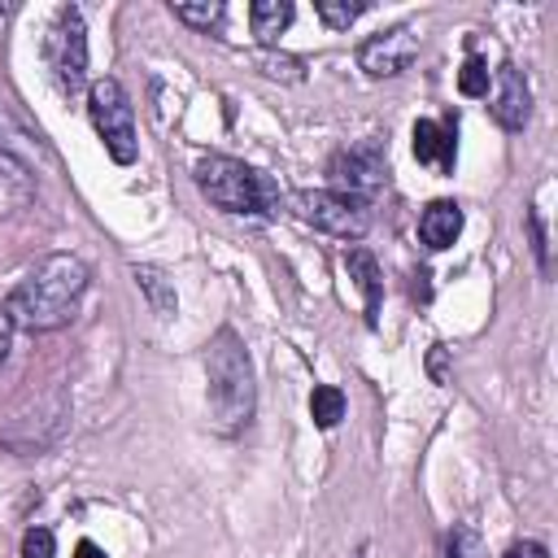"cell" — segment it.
Returning a JSON list of instances; mask_svg holds the SVG:
<instances>
[{"label":"cell","mask_w":558,"mask_h":558,"mask_svg":"<svg viewBox=\"0 0 558 558\" xmlns=\"http://www.w3.org/2000/svg\"><path fill=\"white\" fill-rule=\"evenodd\" d=\"M92 283V270L83 257L74 253H48L44 262H35L17 288L9 292L4 310L13 318V327H26V331H57L74 318L83 292Z\"/></svg>","instance_id":"6da1fadb"},{"label":"cell","mask_w":558,"mask_h":558,"mask_svg":"<svg viewBox=\"0 0 558 558\" xmlns=\"http://www.w3.org/2000/svg\"><path fill=\"white\" fill-rule=\"evenodd\" d=\"M196 187L218 205L222 214H244V218H275L279 214V187L270 174L235 161V157H201L196 161Z\"/></svg>","instance_id":"7a4b0ae2"},{"label":"cell","mask_w":558,"mask_h":558,"mask_svg":"<svg viewBox=\"0 0 558 558\" xmlns=\"http://www.w3.org/2000/svg\"><path fill=\"white\" fill-rule=\"evenodd\" d=\"M205 379H209V410H214L218 427H227V432L244 427L253 418L257 388H253V362H248V353H244L235 331L222 327L209 340V349H205Z\"/></svg>","instance_id":"3957f363"},{"label":"cell","mask_w":558,"mask_h":558,"mask_svg":"<svg viewBox=\"0 0 558 558\" xmlns=\"http://www.w3.org/2000/svg\"><path fill=\"white\" fill-rule=\"evenodd\" d=\"M87 113H92V126H96L105 153L118 166H131L140 153V140H135V109H131V96L122 92V83L96 78L87 87Z\"/></svg>","instance_id":"277c9868"},{"label":"cell","mask_w":558,"mask_h":558,"mask_svg":"<svg viewBox=\"0 0 558 558\" xmlns=\"http://www.w3.org/2000/svg\"><path fill=\"white\" fill-rule=\"evenodd\" d=\"M44 52H48V70H52L61 96H78L87 87V31H83V13L74 4L57 9Z\"/></svg>","instance_id":"5b68a950"},{"label":"cell","mask_w":558,"mask_h":558,"mask_svg":"<svg viewBox=\"0 0 558 558\" xmlns=\"http://www.w3.org/2000/svg\"><path fill=\"white\" fill-rule=\"evenodd\" d=\"M292 214L305 227H318V231H327L336 240H357L371 227L366 201L344 196V192H327V187H318V192H292Z\"/></svg>","instance_id":"8992f818"},{"label":"cell","mask_w":558,"mask_h":558,"mask_svg":"<svg viewBox=\"0 0 558 558\" xmlns=\"http://www.w3.org/2000/svg\"><path fill=\"white\" fill-rule=\"evenodd\" d=\"M327 174L344 187V196H357V201H371L384 183H388V161H384V148L375 140L366 144H353V148H340L327 166Z\"/></svg>","instance_id":"52a82bcc"},{"label":"cell","mask_w":558,"mask_h":558,"mask_svg":"<svg viewBox=\"0 0 558 558\" xmlns=\"http://www.w3.org/2000/svg\"><path fill=\"white\" fill-rule=\"evenodd\" d=\"M418 57V35L410 26H388L379 35H371L362 48H357V65L371 74V78H392L401 70H410V61Z\"/></svg>","instance_id":"ba28073f"},{"label":"cell","mask_w":558,"mask_h":558,"mask_svg":"<svg viewBox=\"0 0 558 558\" xmlns=\"http://www.w3.org/2000/svg\"><path fill=\"white\" fill-rule=\"evenodd\" d=\"M527 113H532V92H527V78L506 61L501 70H497V96H493V118H497V126L501 131H523V122H527Z\"/></svg>","instance_id":"9c48e42d"},{"label":"cell","mask_w":558,"mask_h":558,"mask_svg":"<svg viewBox=\"0 0 558 558\" xmlns=\"http://www.w3.org/2000/svg\"><path fill=\"white\" fill-rule=\"evenodd\" d=\"M462 235V209L458 201H432L418 218V240L427 248H449L453 240Z\"/></svg>","instance_id":"30bf717a"},{"label":"cell","mask_w":558,"mask_h":558,"mask_svg":"<svg viewBox=\"0 0 558 558\" xmlns=\"http://www.w3.org/2000/svg\"><path fill=\"white\" fill-rule=\"evenodd\" d=\"M414 157L423 166H436V170H453V131L432 122V118H418L414 122Z\"/></svg>","instance_id":"8fae6325"},{"label":"cell","mask_w":558,"mask_h":558,"mask_svg":"<svg viewBox=\"0 0 558 558\" xmlns=\"http://www.w3.org/2000/svg\"><path fill=\"white\" fill-rule=\"evenodd\" d=\"M248 22H253V35L257 44H279V35L292 26V4L288 0H253L248 4Z\"/></svg>","instance_id":"7c38bea8"},{"label":"cell","mask_w":558,"mask_h":558,"mask_svg":"<svg viewBox=\"0 0 558 558\" xmlns=\"http://www.w3.org/2000/svg\"><path fill=\"white\" fill-rule=\"evenodd\" d=\"M344 270L357 279L362 301H366V323L375 327L379 323V266H375V257L366 248H349L344 253Z\"/></svg>","instance_id":"4fadbf2b"},{"label":"cell","mask_w":558,"mask_h":558,"mask_svg":"<svg viewBox=\"0 0 558 558\" xmlns=\"http://www.w3.org/2000/svg\"><path fill=\"white\" fill-rule=\"evenodd\" d=\"M131 275H135V283L144 288V296H148L153 314H161V318H174L179 301H174V288H170V279H166L157 266H131Z\"/></svg>","instance_id":"5bb4252c"},{"label":"cell","mask_w":558,"mask_h":558,"mask_svg":"<svg viewBox=\"0 0 558 558\" xmlns=\"http://www.w3.org/2000/svg\"><path fill=\"white\" fill-rule=\"evenodd\" d=\"M310 414H314V423H318L323 432H331V427L344 418V392H340L336 384H318V388L310 392Z\"/></svg>","instance_id":"9a60e30c"},{"label":"cell","mask_w":558,"mask_h":558,"mask_svg":"<svg viewBox=\"0 0 558 558\" xmlns=\"http://www.w3.org/2000/svg\"><path fill=\"white\" fill-rule=\"evenodd\" d=\"M366 9H371V0H318V4H314V13H318L331 31H344V26L357 22Z\"/></svg>","instance_id":"2e32d148"},{"label":"cell","mask_w":558,"mask_h":558,"mask_svg":"<svg viewBox=\"0 0 558 558\" xmlns=\"http://www.w3.org/2000/svg\"><path fill=\"white\" fill-rule=\"evenodd\" d=\"M445 558H488V554H484V541L475 527H453L445 541Z\"/></svg>","instance_id":"e0dca14e"},{"label":"cell","mask_w":558,"mask_h":558,"mask_svg":"<svg viewBox=\"0 0 558 558\" xmlns=\"http://www.w3.org/2000/svg\"><path fill=\"white\" fill-rule=\"evenodd\" d=\"M458 92L462 96H488V65L480 57H466L458 70Z\"/></svg>","instance_id":"ac0fdd59"},{"label":"cell","mask_w":558,"mask_h":558,"mask_svg":"<svg viewBox=\"0 0 558 558\" xmlns=\"http://www.w3.org/2000/svg\"><path fill=\"white\" fill-rule=\"evenodd\" d=\"M174 17L179 22H187V26H214L218 17H222V4L218 0H205V4H174Z\"/></svg>","instance_id":"d6986e66"},{"label":"cell","mask_w":558,"mask_h":558,"mask_svg":"<svg viewBox=\"0 0 558 558\" xmlns=\"http://www.w3.org/2000/svg\"><path fill=\"white\" fill-rule=\"evenodd\" d=\"M52 532L48 527H31L26 536H22V558H52Z\"/></svg>","instance_id":"ffe728a7"},{"label":"cell","mask_w":558,"mask_h":558,"mask_svg":"<svg viewBox=\"0 0 558 558\" xmlns=\"http://www.w3.org/2000/svg\"><path fill=\"white\" fill-rule=\"evenodd\" d=\"M262 70L270 74V78H301V61H292V57H275V52H266L262 57Z\"/></svg>","instance_id":"44dd1931"},{"label":"cell","mask_w":558,"mask_h":558,"mask_svg":"<svg viewBox=\"0 0 558 558\" xmlns=\"http://www.w3.org/2000/svg\"><path fill=\"white\" fill-rule=\"evenodd\" d=\"M501 558H549V549H545L541 541H514Z\"/></svg>","instance_id":"7402d4cb"},{"label":"cell","mask_w":558,"mask_h":558,"mask_svg":"<svg viewBox=\"0 0 558 558\" xmlns=\"http://www.w3.org/2000/svg\"><path fill=\"white\" fill-rule=\"evenodd\" d=\"M9 344H13V318H9V310L0 305V366H4V357H9Z\"/></svg>","instance_id":"603a6c76"},{"label":"cell","mask_w":558,"mask_h":558,"mask_svg":"<svg viewBox=\"0 0 558 558\" xmlns=\"http://www.w3.org/2000/svg\"><path fill=\"white\" fill-rule=\"evenodd\" d=\"M74 558H105V549H100L96 541H78V545H74Z\"/></svg>","instance_id":"cb8c5ba5"}]
</instances>
